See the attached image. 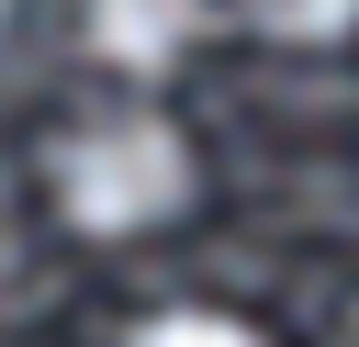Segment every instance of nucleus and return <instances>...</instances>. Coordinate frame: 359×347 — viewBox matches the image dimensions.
<instances>
[{
	"instance_id": "f257e3e1",
	"label": "nucleus",
	"mask_w": 359,
	"mask_h": 347,
	"mask_svg": "<svg viewBox=\"0 0 359 347\" xmlns=\"http://www.w3.org/2000/svg\"><path fill=\"white\" fill-rule=\"evenodd\" d=\"M56 213L79 235H146L191 201V146L168 112H90L56 134Z\"/></svg>"
},
{
	"instance_id": "f03ea898",
	"label": "nucleus",
	"mask_w": 359,
	"mask_h": 347,
	"mask_svg": "<svg viewBox=\"0 0 359 347\" xmlns=\"http://www.w3.org/2000/svg\"><path fill=\"white\" fill-rule=\"evenodd\" d=\"M202 22H213V0H90V56L123 78H168L202 45Z\"/></svg>"
},
{
	"instance_id": "7ed1b4c3",
	"label": "nucleus",
	"mask_w": 359,
	"mask_h": 347,
	"mask_svg": "<svg viewBox=\"0 0 359 347\" xmlns=\"http://www.w3.org/2000/svg\"><path fill=\"white\" fill-rule=\"evenodd\" d=\"M247 22L280 34V45H337V34L359 22V0H247Z\"/></svg>"
},
{
	"instance_id": "20e7f679",
	"label": "nucleus",
	"mask_w": 359,
	"mask_h": 347,
	"mask_svg": "<svg viewBox=\"0 0 359 347\" xmlns=\"http://www.w3.org/2000/svg\"><path fill=\"white\" fill-rule=\"evenodd\" d=\"M135 347H258L236 313H157V325H135Z\"/></svg>"
},
{
	"instance_id": "39448f33",
	"label": "nucleus",
	"mask_w": 359,
	"mask_h": 347,
	"mask_svg": "<svg viewBox=\"0 0 359 347\" xmlns=\"http://www.w3.org/2000/svg\"><path fill=\"white\" fill-rule=\"evenodd\" d=\"M0 11H11V0H0Z\"/></svg>"
}]
</instances>
